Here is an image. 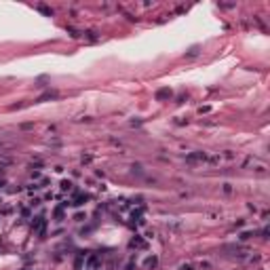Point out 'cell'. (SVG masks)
Instances as JSON below:
<instances>
[{
  "label": "cell",
  "instance_id": "cell-1",
  "mask_svg": "<svg viewBox=\"0 0 270 270\" xmlns=\"http://www.w3.org/2000/svg\"><path fill=\"white\" fill-rule=\"evenodd\" d=\"M186 163H207V154L205 152H194V154H188L186 156Z\"/></svg>",
  "mask_w": 270,
  "mask_h": 270
},
{
  "label": "cell",
  "instance_id": "cell-2",
  "mask_svg": "<svg viewBox=\"0 0 270 270\" xmlns=\"http://www.w3.org/2000/svg\"><path fill=\"white\" fill-rule=\"evenodd\" d=\"M171 95H173V91H171V89H161V91L156 93V101H165V99H171Z\"/></svg>",
  "mask_w": 270,
  "mask_h": 270
},
{
  "label": "cell",
  "instance_id": "cell-3",
  "mask_svg": "<svg viewBox=\"0 0 270 270\" xmlns=\"http://www.w3.org/2000/svg\"><path fill=\"white\" fill-rule=\"evenodd\" d=\"M97 262H99V259H97V255H89L87 264H84V268H87V270H93L95 266H97Z\"/></svg>",
  "mask_w": 270,
  "mask_h": 270
},
{
  "label": "cell",
  "instance_id": "cell-4",
  "mask_svg": "<svg viewBox=\"0 0 270 270\" xmlns=\"http://www.w3.org/2000/svg\"><path fill=\"white\" fill-rule=\"evenodd\" d=\"M144 245H146V241H144L141 236H135V238L131 241V247H144Z\"/></svg>",
  "mask_w": 270,
  "mask_h": 270
},
{
  "label": "cell",
  "instance_id": "cell-5",
  "mask_svg": "<svg viewBox=\"0 0 270 270\" xmlns=\"http://www.w3.org/2000/svg\"><path fill=\"white\" fill-rule=\"evenodd\" d=\"M156 264H158V259H156V255H152V258H148V259H146V266H148V268H154Z\"/></svg>",
  "mask_w": 270,
  "mask_h": 270
},
{
  "label": "cell",
  "instance_id": "cell-6",
  "mask_svg": "<svg viewBox=\"0 0 270 270\" xmlns=\"http://www.w3.org/2000/svg\"><path fill=\"white\" fill-rule=\"evenodd\" d=\"M194 268H196V266H194L192 262H186V264H182V266H179V270H194Z\"/></svg>",
  "mask_w": 270,
  "mask_h": 270
},
{
  "label": "cell",
  "instance_id": "cell-7",
  "mask_svg": "<svg viewBox=\"0 0 270 270\" xmlns=\"http://www.w3.org/2000/svg\"><path fill=\"white\" fill-rule=\"evenodd\" d=\"M84 200H89V196H87V194H84V196H78V199L74 200V203H72V205H76V207H78V205H82V203H84Z\"/></svg>",
  "mask_w": 270,
  "mask_h": 270
},
{
  "label": "cell",
  "instance_id": "cell-8",
  "mask_svg": "<svg viewBox=\"0 0 270 270\" xmlns=\"http://www.w3.org/2000/svg\"><path fill=\"white\" fill-rule=\"evenodd\" d=\"M61 190H72V182L63 179V182H61Z\"/></svg>",
  "mask_w": 270,
  "mask_h": 270
},
{
  "label": "cell",
  "instance_id": "cell-9",
  "mask_svg": "<svg viewBox=\"0 0 270 270\" xmlns=\"http://www.w3.org/2000/svg\"><path fill=\"white\" fill-rule=\"evenodd\" d=\"M230 192H232V184L226 182V184H224V194H230Z\"/></svg>",
  "mask_w": 270,
  "mask_h": 270
},
{
  "label": "cell",
  "instance_id": "cell-10",
  "mask_svg": "<svg viewBox=\"0 0 270 270\" xmlns=\"http://www.w3.org/2000/svg\"><path fill=\"white\" fill-rule=\"evenodd\" d=\"M196 53H199V47H192L188 51V57H196Z\"/></svg>",
  "mask_w": 270,
  "mask_h": 270
},
{
  "label": "cell",
  "instance_id": "cell-11",
  "mask_svg": "<svg viewBox=\"0 0 270 270\" xmlns=\"http://www.w3.org/2000/svg\"><path fill=\"white\" fill-rule=\"evenodd\" d=\"M38 9H40V11H42V13H47V15H53V11H51V9H49V6H45V4H40V6H38Z\"/></svg>",
  "mask_w": 270,
  "mask_h": 270
},
{
  "label": "cell",
  "instance_id": "cell-12",
  "mask_svg": "<svg viewBox=\"0 0 270 270\" xmlns=\"http://www.w3.org/2000/svg\"><path fill=\"white\" fill-rule=\"evenodd\" d=\"M251 236H253L251 232H243V234H241V241H247V238H251Z\"/></svg>",
  "mask_w": 270,
  "mask_h": 270
},
{
  "label": "cell",
  "instance_id": "cell-13",
  "mask_svg": "<svg viewBox=\"0 0 270 270\" xmlns=\"http://www.w3.org/2000/svg\"><path fill=\"white\" fill-rule=\"evenodd\" d=\"M224 156H226V158H228V161H232V158H234V154L230 152V150H226V154H224Z\"/></svg>",
  "mask_w": 270,
  "mask_h": 270
}]
</instances>
